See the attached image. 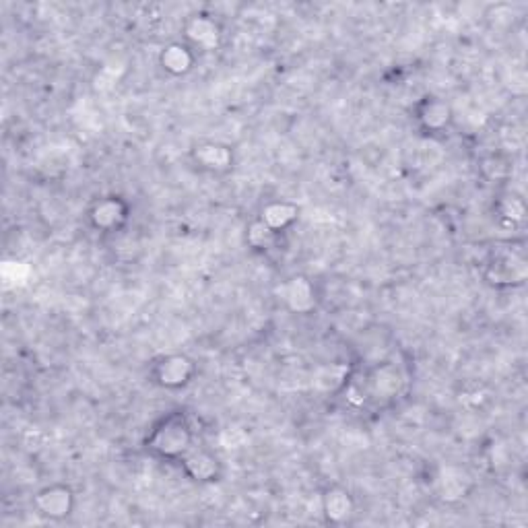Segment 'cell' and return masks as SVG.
I'll list each match as a JSON object with an SVG mask.
<instances>
[{
  "label": "cell",
  "instance_id": "cell-16",
  "mask_svg": "<svg viewBox=\"0 0 528 528\" xmlns=\"http://www.w3.org/2000/svg\"><path fill=\"white\" fill-rule=\"evenodd\" d=\"M495 213H498V217L510 225H516V223H522L524 217H526V207H524V201L520 196L516 194H506V196H500L498 201H495L493 205Z\"/></svg>",
  "mask_w": 528,
  "mask_h": 528
},
{
  "label": "cell",
  "instance_id": "cell-3",
  "mask_svg": "<svg viewBox=\"0 0 528 528\" xmlns=\"http://www.w3.org/2000/svg\"><path fill=\"white\" fill-rule=\"evenodd\" d=\"M85 217L99 234H118L130 221V205L120 194H102L89 203Z\"/></svg>",
  "mask_w": 528,
  "mask_h": 528
},
{
  "label": "cell",
  "instance_id": "cell-6",
  "mask_svg": "<svg viewBox=\"0 0 528 528\" xmlns=\"http://www.w3.org/2000/svg\"><path fill=\"white\" fill-rule=\"evenodd\" d=\"M413 118L421 132L429 137L444 135L454 124V110L446 99L438 95H425L413 108Z\"/></svg>",
  "mask_w": 528,
  "mask_h": 528
},
{
  "label": "cell",
  "instance_id": "cell-9",
  "mask_svg": "<svg viewBox=\"0 0 528 528\" xmlns=\"http://www.w3.org/2000/svg\"><path fill=\"white\" fill-rule=\"evenodd\" d=\"M178 465L182 467L184 475L198 485L217 483L223 475L221 458L213 450L198 444L178 462Z\"/></svg>",
  "mask_w": 528,
  "mask_h": 528
},
{
  "label": "cell",
  "instance_id": "cell-5",
  "mask_svg": "<svg viewBox=\"0 0 528 528\" xmlns=\"http://www.w3.org/2000/svg\"><path fill=\"white\" fill-rule=\"evenodd\" d=\"M184 42L196 52V54H209L215 52L221 46L223 40V27L219 19L211 13L198 11L186 17L182 25Z\"/></svg>",
  "mask_w": 528,
  "mask_h": 528
},
{
  "label": "cell",
  "instance_id": "cell-1",
  "mask_svg": "<svg viewBox=\"0 0 528 528\" xmlns=\"http://www.w3.org/2000/svg\"><path fill=\"white\" fill-rule=\"evenodd\" d=\"M196 444L198 432L186 411H172L159 417L143 442L149 456L165 462H180Z\"/></svg>",
  "mask_w": 528,
  "mask_h": 528
},
{
  "label": "cell",
  "instance_id": "cell-7",
  "mask_svg": "<svg viewBox=\"0 0 528 528\" xmlns=\"http://www.w3.org/2000/svg\"><path fill=\"white\" fill-rule=\"evenodd\" d=\"M77 506V498L73 487L64 485V483H52L44 489H40L36 495H33V508L36 512L52 522L66 520Z\"/></svg>",
  "mask_w": 528,
  "mask_h": 528
},
{
  "label": "cell",
  "instance_id": "cell-14",
  "mask_svg": "<svg viewBox=\"0 0 528 528\" xmlns=\"http://www.w3.org/2000/svg\"><path fill=\"white\" fill-rule=\"evenodd\" d=\"M258 219L267 227H271L275 234L283 236L285 231H289L297 223V219H300V207L291 201H281L279 198V201H269L264 205L260 209Z\"/></svg>",
  "mask_w": 528,
  "mask_h": 528
},
{
  "label": "cell",
  "instance_id": "cell-13",
  "mask_svg": "<svg viewBox=\"0 0 528 528\" xmlns=\"http://www.w3.org/2000/svg\"><path fill=\"white\" fill-rule=\"evenodd\" d=\"M196 60L198 54L184 40L165 44L159 52V66L170 77H186L188 73H192Z\"/></svg>",
  "mask_w": 528,
  "mask_h": 528
},
{
  "label": "cell",
  "instance_id": "cell-11",
  "mask_svg": "<svg viewBox=\"0 0 528 528\" xmlns=\"http://www.w3.org/2000/svg\"><path fill=\"white\" fill-rule=\"evenodd\" d=\"M281 300L293 314H312L318 306L316 287L314 283L304 275H293L289 277L281 289Z\"/></svg>",
  "mask_w": 528,
  "mask_h": 528
},
{
  "label": "cell",
  "instance_id": "cell-2",
  "mask_svg": "<svg viewBox=\"0 0 528 528\" xmlns=\"http://www.w3.org/2000/svg\"><path fill=\"white\" fill-rule=\"evenodd\" d=\"M528 264L522 250L514 246H500L489 252L483 264V279L498 289L520 287L526 283Z\"/></svg>",
  "mask_w": 528,
  "mask_h": 528
},
{
  "label": "cell",
  "instance_id": "cell-15",
  "mask_svg": "<svg viewBox=\"0 0 528 528\" xmlns=\"http://www.w3.org/2000/svg\"><path fill=\"white\" fill-rule=\"evenodd\" d=\"M246 242L250 244V248L258 250V252H269L273 250L279 242H281V236L275 234V231L271 227L264 225L258 217L246 227Z\"/></svg>",
  "mask_w": 528,
  "mask_h": 528
},
{
  "label": "cell",
  "instance_id": "cell-12",
  "mask_svg": "<svg viewBox=\"0 0 528 528\" xmlns=\"http://www.w3.org/2000/svg\"><path fill=\"white\" fill-rule=\"evenodd\" d=\"M322 514L330 524H345L355 514V500L349 489L341 485H330L324 489L320 500Z\"/></svg>",
  "mask_w": 528,
  "mask_h": 528
},
{
  "label": "cell",
  "instance_id": "cell-10",
  "mask_svg": "<svg viewBox=\"0 0 528 528\" xmlns=\"http://www.w3.org/2000/svg\"><path fill=\"white\" fill-rule=\"evenodd\" d=\"M401 384H403V378H401L399 368H396L394 363L384 361V363H378V366H374L366 374L363 392H366V396L372 401H390L396 394H399Z\"/></svg>",
  "mask_w": 528,
  "mask_h": 528
},
{
  "label": "cell",
  "instance_id": "cell-8",
  "mask_svg": "<svg viewBox=\"0 0 528 528\" xmlns=\"http://www.w3.org/2000/svg\"><path fill=\"white\" fill-rule=\"evenodd\" d=\"M190 159L201 172L225 176L236 168V153L229 145L219 141H201L190 149Z\"/></svg>",
  "mask_w": 528,
  "mask_h": 528
},
{
  "label": "cell",
  "instance_id": "cell-4",
  "mask_svg": "<svg viewBox=\"0 0 528 528\" xmlns=\"http://www.w3.org/2000/svg\"><path fill=\"white\" fill-rule=\"evenodd\" d=\"M151 382L165 390L186 388L196 378V363L184 353H168L153 361Z\"/></svg>",
  "mask_w": 528,
  "mask_h": 528
}]
</instances>
